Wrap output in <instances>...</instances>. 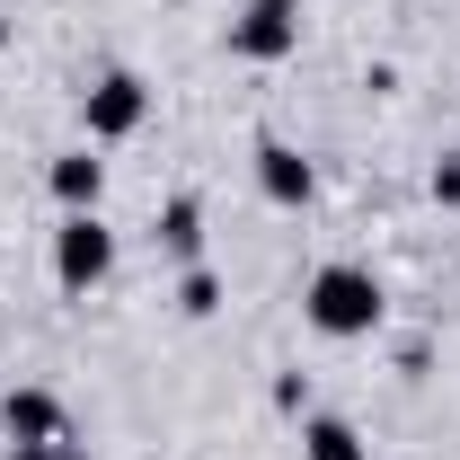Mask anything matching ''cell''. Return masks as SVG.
<instances>
[{
	"label": "cell",
	"mask_w": 460,
	"mask_h": 460,
	"mask_svg": "<svg viewBox=\"0 0 460 460\" xmlns=\"http://www.w3.org/2000/svg\"><path fill=\"white\" fill-rule=\"evenodd\" d=\"M62 213H98V195H107V160H98V142H80V151H54V169H45Z\"/></svg>",
	"instance_id": "cell-6"
},
{
	"label": "cell",
	"mask_w": 460,
	"mask_h": 460,
	"mask_svg": "<svg viewBox=\"0 0 460 460\" xmlns=\"http://www.w3.org/2000/svg\"><path fill=\"white\" fill-rule=\"evenodd\" d=\"M425 195H434L443 213H460V151H443V160H434V177H425Z\"/></svg>",
	"instance_id": "cell-11"
},
{
	"label": "cell",
	"mask_w": 460,
	"mask_h": 460,
	"mask_svg": "<svg viewBox=\"0 0 460 460\" xmlns=\"http://www.w3.org/2000/svg\"><path fill=\"white\" fill-rule=\"evenodd\" d=\"M160 257H177V266L204 257V204H195V195H169V204H160Z\"/></svg>",
	"instance_id": "cell-8"
},
{
	"label": "cell",
	"mask_w": 460,
	"mask_h": 460,
	"mask_svg": "<svg viewBox=\"0 0 460 460\" xmlns=\"http://www.w3.org/2000/svg\"><path fill=\"white\" fill-rule=\"evenodd\" d=\"M54 452H62V443H9L0 460H54Z\"/></svg>",
	"instance_id": "cell-13"
},
{
	"label": "cell",
	"mask_w": 460,
	"mask_h": 460,
	"mask_svg": "<svg viewBox=\"0 0 460 460\" xmlns=\"http://www.w3.org/2000/svg\"><path fill=\"white\" fill-rule=\"evenodd\" d=\"M107 275H115V230L98 222V213H62V230H54V284L71 292V301H89Z\"/></svg>",
	"instance_id": "cell-3"
},
{
	"label": "cell",
	"mask_w": 460,
	"mask_h": 460,
	"mask_svg": "<svg viewBox=\"0 0 460 460\" xmlns=\"http://www.w3.org/2000/svg\"><path fill=\"white\" fill-rule=\"evenodd\" d=\"M248 169H257V195H266V204H284V213H301V204L319 195V169H310L292 142H275V133L248 151Z\"/></svg>",
	"instance_id": "cell-5"
},
{
	"label": "cell",
	"mask_w": 460,
	"mask_h": 460,
	"mask_svg": "<svg viewBox=\"0 0 460 460\" xmlns=\"http://www.w3.org/2000/svg\"><path fill=\"white\" fill-rule=\"evenodd\" d=\"M301 319H310L319 337L354 345V337H372V328L390 319V284H381L372 266H354V257H328V266L301 284Z\"/></svg>",
	"instance_id": "cell-1"
},
{
	"label": "cell",
	"mask_w": 460,
	"mask_h": 460,
	"mask_svg": "<svg viewBox=\"0 0 460 460\" xmlns=\"http://www.w3.org/2000/svg\"><path fill=\"white\" fill-rule=\"evenodd\" d=\"M54 460H80V452H71V443H62V452H54Z\"/></svg>",
	"instance_id": "cell-15"
},
{
	"label": "cell",
	"mask_w": 460,
	"mask_h": 460,
	"mask_svg": "<svg viewBox=\"0 0 460 460\" xmlns=\"http://www.w3.org/2000/svg\"><path fill=\"white\" fill-rule=\"evenodd\" d=\"M177 310H186V319H213V310H222V275H213L204 257L177 275Z\"/></svg>",
	"instance_id": "cell-10"
},
{
	"label": "cell",
	"mask_w": 460,
	"mask_h": 460,
	"mask_svg": "<svg viewBox=\"0 0 460 460\" xmlns=\"http://www.w3.org/2000/svg\"><path fill=\"white\" fill-rule=\"evenodd\" d=\"M142 124H151V80L142 71H98L80 89V133L89 142H133Z\"/></svg>",
	"instance_id": "cell-2"
},
{
	"label": "cell",
	"mask_w": 460,
	"mask_h": 460,
	"mask_svg": "<svg viewBox=\"0 0 460 460\" xmlns=\"http://www.w3.org/2000/svg\"><path fill=\"white\" fill-rule=\"evenodd\" d=\"M301 460H372V443H363L345 416H319V407H310V416H301Z\"/></svg>",
	"instance_id": "cell-9"
},
{
	"label": "cell",
	"mask_w": 460,
	"mask_h": 460,
	"mask_svg": "<svg viewBox=\"0 0 460 460\" xmlns=\"http://www.w3.org/2000/svg\"><path fill=\"white\" fill-rule=\"evenodd\" d=\"M0 434H9V443H62V399L36 390V381H18V390L0 399Z\"/></svg>",
	"instance_id": "cell-7"
},
{
	"label": "cell",
	"mask_w": 460,
	"mask_h": 460,
	"mask_svg": "<svg viewBox=\"0 0 460 460\" xmlns=\"http://www.w3.org/2000/svg\"><path fill=\"white\" fill-rule=\"evenodd\" d=\"M9 36H18V27H9V9H0V54H9Z\"/></svg>",
	"instance_id": "cell-14"
},
{
	"label": "cell",
	"mask_w": 460,
	"mask_h": 460,
	"mask_svg": "<svg viewBox=\"0 0 460 460\" xmlns=\"http://www.w3.org/2000/svg\"><path fill=\"white\" fill-rule=\"evenodd\" d=\"M275 407L284 416H310V372H275Z\"/></svg>",
	"instance_id": "cell-12"
},
{
	"label": "cell",
	"mask_w": 460,
	"mask_h": 460,
	"mask_svg": "<svg viewBox=\"0 0 460 460\" xmlns=\"http://www.w3.org/2000/svg\"><path fill=\"white\" fill-rule=\"evenodd\" d=\"M230 54L239 62H292L301 54V0H248L230 18Z\"/></svg>",
	"instance_id": "cell-4"
}]
</instances>
